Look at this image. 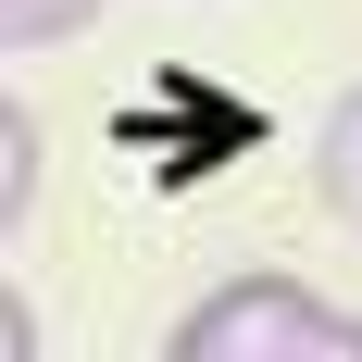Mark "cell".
Listing matches in <instances>:
<instances>
[{
	"instance_id": "1",
	"label": "cell",
	"mask_w": 362,
	"mask_h": 362,
	"mask_svg": "<svg viewBox=\"0 0 362 362\" xmlns=\"http://www.w3.org/2000/svg\"><path fill=\"white\" fill-rule=\"evenodd\" d=\"M163 362H362V313L300 275H225L200 313H175Z\"/></svg>"
},
{
	"instance_id": "2",
	"label": "cell",
	"mask_w": 362,
	"mask_h": 362,
	"mask_svg": "<svg viewBox=\"0 0 362 362\" xmlns=\"http://www.w3.org/2000/svg\"><path fill=\"white\" fill-rule=\"evenodd\" d=\"M313 200L362 238V75L325 100V125H313Z\"/></svg>"
},
{
	"instance_id": "3",
	"label": "cell",
	"mask_w": 362,
	"mask_h": 362,
	"mask_svg": "<svg viewBox=\"0 0 362 362\" xmlns=\"http://www.w3.org/2000/svg\"><path fill=\"white\" fill-rule=\"evenodd\" d=\"M112 0H0V50L13 63H37V50H63V37H88Z\"/></svg>"
},
{
	"instance_id": "4",
	"label": "cell",
	"mask_w": 362,
	"mask_h": 362,
	"mask_svg": "<svg viewBox=\"0 0 362 362\" xmlns=\"http://www.w3.org/2000/svg\"><path fill=\"white\" fill-rule=\"evenodd\" d=\"M37 213V112L25 100H0V238Z\"/></svg>"
}]
</instances>
